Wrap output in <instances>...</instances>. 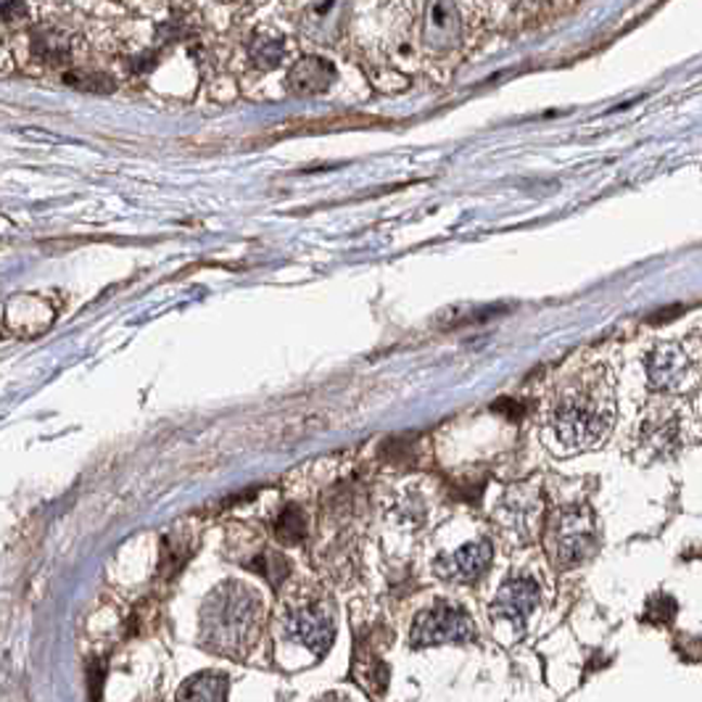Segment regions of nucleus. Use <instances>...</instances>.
Instances as JSON below:
<instances>
[{
    "instance_id": "nucleus-1",
    "label": "nucleus",
    "mask_w": 702,
    "mask_h": 702,
    "mask_svg": "<svg viewBox=\"0 0 702 702\" xmlns=\"http://www.w3.org/2000/svg\"><path fill=\"white\" fill-rule=\"evenodd\" d=\"M615 423V386L608 368H586L567 378L554 394L547 431L560 451L600 447Z\"/></svg>"
},
{
    "instance_id": "nucleus-2",
    "label": "nucleus",
    "mask_w": 702,
    "mask_h": 702,
    "mask_svg": "<svg viewBox=\"0 0 702 702\" xmlns=\"http://www.w3.org/2000/svg\"><path fill=\"white\" fill-rule=\"evenodd\" d=\"M259 595L241 582H222L201 610V642L212 652L243 658L256 644L261 631Z\"/></svg>"
},
{
    "instance_id": "nucleus-3",
    "label": "nucleus",
    "mask_w": 702,
    "mask_h": 702,
    "mask_svg": "<svg viewBox=\"0 0 702 702\" xmlns=\"http://www.w3.org/2000/svg\"><path fill=\"white\" fill-rule=\"evenodd\" d=\"M549 560L558 567H576L597 552V523L589 508L567 505L552 512L545 528Z\"/></svg>"
},
{
    "instance_id": "nucleus-4",
    "label": "nucleus",
    "mask_w": 702,
    "mask_h": 702,
    "mask_svg": "<svg viewBox=\"0 0 702 702\" xmlns=\"http://www.w3.org/2000/svg\"><path fill=\"white\" fill-rule=\"evenodd\" d=\"M475 628L470 615L457 605H436L420 613L412 624V647L462 644L473 639Z\"/></svg>"
},
{
    "instance_id": "nucleus-5",
    "label": "nucleus",
    "mask_w": 702,
    "mask_h": 702,
    "mask_svg": "<svg viewBox=\"0 0 702 702\" xmlns=\"http://www.w3.org/2000/svg\"><path fill=\"white\" fill-rule=\"evenodd\" d=\"M285 631H289L291 639L307 647L309 652H315V658L326 655L335 639L333 615L322 600L296 602L285 613Z\"/></svg>"
},
{
    "instance_id": "nucleus-6",
    "label": "nucleus",
    "mask_w": 702,
    "mask_h": 702,
    "mask_svg": "<svg viewBox=\"0 0 702 702\" xmlns=\"http://www.w3.org/2000/svg\"><path fill=\"white\" fill-rule=\"evenodd\" d=\"M5 331L14 333L16 339H35L46 333L56 320V307L38 293H22L11 296L5 304Z\"/></svg>"
},
{
    "instance_id": "nucleus-7",
    "label": "nucleus",
    "mask_w": 702,
    "mask_h": 702,
    "mask_svg": "<svg viewBox=\"0 0 702 702\" xmlns=\"http://www.w3.org/2000/svg\"><path fill=\"white\" fill-rule=\"evenodd\" d=\"M541 591L539 584L534 578L518 576L510 578V582L502 584V589L497 591L492 602V618L494 621H505V624L515 626L521 631L526 626L528 615L534 613V608L539 605Z\"/></svg>"
},
{
    "instance_id": "nucleus-8",
    "label": "nucleus",
    "mask_w": 702,
    "mask_h": 702,
    "mask_svg": "<svg viewBox=\"0 0 702 702\" xmlns=\"http://www.w3.org/2000/svg\"><path fill=\"white\" fill-rule=\"evenodd\" d=\"M346 22H349V0H312L302 11L298 27L309 40L331 46L341 38Z\"/></svg>"
},
{
    "instance_id": "nucleus-9",
    "label": "nucleus",
    "mask_w": 702,
    "mask_h": 702,
    "mask_svg": "<svg viewBox=\"0 0 702 702\" xmlns=\"http://www.w3.org/2000/svg\"><path fill=\"white\" fill-rule=\"evenodd\" d=\"M462 38V20L455 0H429L423 14V46L433 53H447Z\"/></svg>"
},
{
    "instance_id": "nucleus-10",
    "label": "nucleus",
    "mask_w": 702,
    "mask_h": 702,
    "mask_svg": "<svg viewBox=\"0 0 702 702\" xmlns=\"http://www.w3.org/2000/svg\"><path fill=\"white\" fill-rule=\"evenodd\" d=\"M689 370H692V365H689L687 352L679 344H671V341L658 344L647 357V375H650L652 388L658 391L681 388Z\"/></svg>"
},
{
    "instance_id": "nucleus-11",
    "label": "nucleus",
    "mask_w": 702,
    "mask_h": 702,
    "mask_svg": "<svg viewBox=\"0 0 702 702\" xmlns=\"http://www.w3.org/2000/svg\"><path fill=\"white\" fill-rule=\"evenodd\" d=\"M488 565H492V541L478 539L460 547L449 558L438 560L436 571L447 582H475L478 576H484Z\"/></svg>"
},
{
    "instance_id": "nucleus-12",
    "label": "nucleus",
    "mask_w": 702,
    "mask_h": 702,
    "mask_svg": "<svg viewBox=\"0 0 702 702\" xmlns=\"http://www.w3.org/2000/svg\"><path fill=\"white\" fill-rule=\"evenodd\" d=\"M285 82L293 95H320L335 82V66L320 56H304L291 66Z\"/></svg>"
},
{
    "instance_id": "nucleus-13",
    "label": "nucleus",
    "mask_w": 702,
    "mask_h": 702,
    "mask_svg": "<svg viewBox=\"0 0 702 702\" xmlns=\"http://www.w3.org/2000/svg\"><path fill=\"white\" fill-rule=\"evenodd\" d=\"M505 518L508 526H512L521 536H534L541 521V502L539 494L528 492V488H512L505 499Z\"/></svg>"
},
{
    "instance_id": "nucleus-14",
    "label": "nucleus",
    "mask_w": 702,
    "mask_h": 702,
    "mask_svg": "<svg viewBox=\"0 0 702 702\" xmlns=\"http://www.w3.org/2000/svg\"><path fill=\"white\" fill-rule=\"evenodd\" d=\"M228 684L219 671H201L182 684L177 702H228Z\"/></svg>"
},
{
    "instance_id": "nucleus-15",
    "label": "nucleus",
    "mask_w": 702,
    "mask_h": 702,
    "mask_svg": "<svg viewBox=\"0 0 702 702\" xmlns=\"http://www.w3.org/2000/svg\"><path fill=\"white\" fill-rule=\"evenodd\" d=\"M248 56L259 69H272V66H280L289 56V46H285V38L278 33V29L261 27L256 29L252 42H248Z\"/></svg>"
},
{
    "instance_id": "nucleus-16",
    "label": "nucleus",
    "mask_w": 702,
    "mask_h": 702,
    "mask_svg": "<svg viewBox=\"0 0 702 702\" xmlns=\"http://www.w3.org/2000/svg\"><path fill=\"white\" fill-rule=\"evenodd\" d=\"M275 528H278L280 539L293 545V541H302L304 531H307V523H304L302 512H298L296 508H291V510H285L283 515H280L278 526H275Z\"/></svg>"
},
{
    "instance_id": "nucleus-17",
    "label": "nucleus",
    "mask_w": 702,
    "mask_h": 702,
    "mask_svg": "<svg viewBox=\"0 0 702 702\" xmlns=\"http://www.w3.org/2000/svg\"><path fill=\"white\" fill-rule=\"evenodd\" d=\"M0 5H3L5 22H16L27 14V0H0Z\"/></svg>"
},
{
    "instance_id": "nucleus-18",
    "label": "nucleus",
    "mask_w": 702,
    "mask_h": 702,
    "mask_svg": "<svg viewBox=\"0 0 702 702\" xmlns=\"http://www.w3.org/2000/svg\"><path fill=\"white\" fill-rule=\"evenodd\" d=\"M652 610H655L658 615H661V621L663 624H668L671 618H674V613H676V602L671 600V597H658V600H652Z\"/></svg>"
},
{
    "instance_id": "nucleus-19",
    "label": "nucleus",
    "mask_w": 702,
    "mask_h": 702,
    "mask_svg": "<svg viewBox=\"0 0 702 702\" xmlns=\"http://www.w3.org/2000/svg\"><path fill=\"white\" fill-rule=\"evenodd\" d=\"M317 702H346L344 698H335V694H328V698H322V700H317Z\"/></svg>"
}]
</instances>
